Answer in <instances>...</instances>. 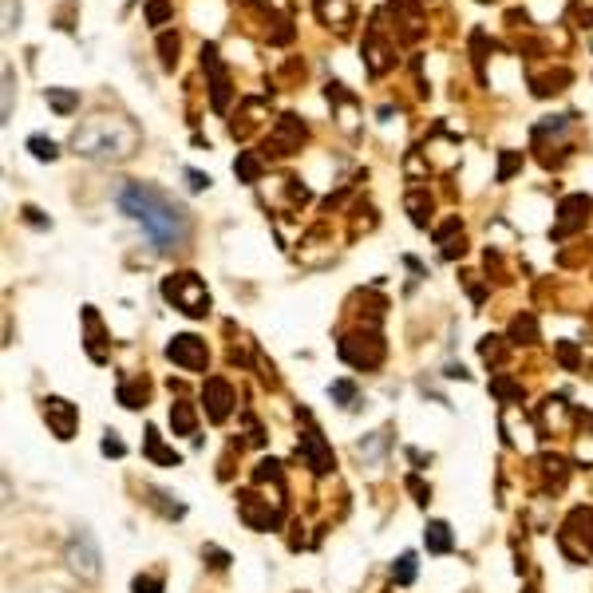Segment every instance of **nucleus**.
<instances>
[{
  "label": "nucleus",
  "mask_w": 593,
  "mask_h": 593,
  "mask_svg": "<svg viewBox=\"0 0 593 593\" xmlns=\"http://www.w3.org/2000/svg\"><path fill=\"white\" fill-rule=\"evenodd\" d=\"M119 210L127 218H134L146 230V238L155 242V249L170 254L178 249L186 238H190V218L178 202H170L167 194H158L155 186H143V182H127L119 190Z\"/></svg>",
  "instance_id": "obj_1"
},
{
  "label": "nucleus",
  "mask_w": 593,
  "mask_h": 593,
  "mask_svg": "<svg viewBox=\"0 0 593 593\" xmlns=\"http://www.w3.org/2000/svg\"><path fill=\"white\" fill-rule=\"evenodd\" d=\"M115 134H127V127L111 119H99L95 127H87V131H75V151L87 158H111V155H127V146L131 143H115Z\"/></svg>",
  "instance_id": "obj_2"
},
{
  "label": "nucleus",
  "mask_w": 593,
  "mask_h": 593,
  "mask_svg": "<svg viewBox=\"0 0 593 593\" xmlns=\"http://www.w3.org/2000/svg\"><path fill=\"white\" fill-rule=\"evenodd\" d=\"M162 293H167V301H174L186 316H206L210 313V293L194 273H170V277L162 281Z\"/></svg>",
  "instance_id": "obj_3"
},
{
  "label": "nucleus",
  "mask_w": 593,
  "mask_h": 593,
  "mask_svg": "<svg viewBox=\"0 0 593 593\" xmlns=\"http://www.w3.org/2000/svg\"><path fill=\"white\" fill-rule=\"evenodd\" d=\"M68 566L79 573V578H99V546L87 530H75L72 542H68Z\"/></svg>",
  "instance_id": "obj_4"
},
{
  "label": "nucleus",
  "mask_w": 593,
  "mask_h": 593,
  "mask_svg": "<svg viewBox=\"0 0 593 593\" xmlns=\"http://www.w3.org/2000/svg\"><path fill=\"white\" fill-rule=\"evenodd\" d=\"M202 68L210 72V91H214V111H226L230 103V75L218 60V48L214 44H202Z\"/></svg>",
  "instance_id": "obj_5"
},
{
  "label": "nucleus",
  "mask_w": 593,
  "mask_h": 593,
  "mask_svg": "<svg viewBox=\"0 0 593 593\" xmlns=\"http://www.w3.org/2000/svg\"><path fill=\"white\" fill-rule=\"evenodd\" d=\"M167 356L174 364H182V368H190V372H198V368H206V340H198V337H174L167 344Z\"/></svg>",
  "instance_id": "obj_6"
},
{
  "label": "nucleus",
  "mask_w": 593,
  "mask_h": 593,
  "mask_svg": "<svg viewBox=\"0 0 593 593\" xmlns=\"http://www.w3.org/2000/svg\"><path fill=\"white\" fill-rule=\"evenodd\" d=\"M44 419L52 424L56 439H72V436H75V419H79V412H75V403L60 400V396H48V400H44Z\"/></svg>",
  "instance_id": "obj_7"
},
{
  "label": "nucleus",
  "mask_w": 593,
  "mask_h": 593,
  "mask_svg": "<svg viewBox=\"0 0 593 593\" xmlns=\"http://www.w3.org/2000/svg\"><path fill=\"white\" fill-rule=\"evenodd\" d=\"M301 139H305V123L297 119V115H285L281 127H277V134L269 139V155H289Z\"/></svg>",
  "instance_id": "obj_8"
},
{
  "label": "nucleus",
  "mask_w": 593,
  "mask_h": 593,
  "mask_svg": "<svg viewBox=\"0 0 593 593\" xmlns=\"http://www.w3.org/2000/svg\"><path fill=\"white\" fill-rule=\"evenodd\" d=\"M585 214H590V198H581V194L578 198H566V202H562V222L554 226V238H566L573 226H581Z\"/></svg>",
  "instance_id": "obj_9"
},
{
  "label": "nucleus",
  "mask_w": 593,
  "mask_h": 593,
  "mask_svg": "<svg viewBox=\"0 0 593 593\" xmlns=\"http://www.w3.org/2000/svg\"><path fill=\"white\" fill-rule=\"evenodd\" d=\"M206 403H210V419H226L230 415V384H222V380H210L206 384Z\"/></svg>",
  "instance_id": "obj_10"
},
{
  "label": "nucleus",
  "mask_w": 593,
  "mask_h": 593,
  "mask_svg": "<svg viewBox=\"0 0 593 593\" xmlns=\"http://www.w3.org/2000/svg\"><path fill=\"white\" fill-rule=\"evenodd\" d=\"M301 443H305V455H309V463H313V471H328V467H332V455L325 451V443H321V436H316V431H309Z\"/></svg>",
  "instance_id": "obj_11"
},
{
  "label": "nucleus",
  "mask_w": 593,
  "mask_h": 593,
  "mask_svg": "<svg viewBox=\"0 0 593 593\" xmlns=\"http://www.w3.org/2000/svg\"><path fill=\"white\" fill-rule=\"evenodd\" d=\"M424 542H427L431 554H447V550H451V526H447V522H431L427 534H424Z\"/></svg>",
  "instance_id": "obj_12"
},
{
  "label": "nucleus",
  "mask_w": 593,
  "mask_h": 593,
  "mask_svg": "<svg viewBox=\"0 0 593 593\" xmlns=\"http://www.w3.org/2000/svg\"><path fill=\"white\" fill-rule=\"evenodd\" d=\"M364 52H368V68H372V75H380V72L387 68V60H384V56H387V48L380 44V40H376V32L368 36V48H364Z\"/></svg>",
  "instance_id": "obj_13"
},
{
  "label": "nucleus",
  "mask_w": 593,
  "mask_h": 593,
  "mask_svg": "<svg viewBox=\"0 0 593 593\" xmlns=\"http://www.w3.org/2000/svg\"><path fill=\"white\" fill-rule=\"evenodd\" d=\"M170 424L178 427L182 436H190V431H194V412H190V403H174V408H170Z\"/></svg>",
  "instance_id": "obj_14"
},
{
  "label": "nucleus",
  "mask_w": 593,
  "mask_h": 593,
  "mask_svg": "<svg viewBox=\"0 0 593 593\" xmlns=\"http://www.w3.org/2000/svg\"><path fill=\"white\" fill-rule=\"evenodd\" d=\"M28 151L36 158H44V162H52V158L60 155V146L52 143V139H44V134H32V139H28Z\"/></svg>",
  "instance_id": "obj_15"
},
{
  "label": "nucleus",
  "mask_w": 593,
  "mask_h": 593,
  "mask_svg": "<svg viewBox=\"0 0 593 593\" xmlns=\"http://www.w3.org/2000/svg\"><path fill=\"white\" fill-rule=\"evenodd\" d=\"M233 170H238V178H242V182H257V174H261V162H257L254 155H238Z\"/></svg>",
  "instance_id": "obj_16"
},
{
  "label": "nucleus",
  "mask_w": 593,
  "mask_h": 593,
  "mask_svg": "<svg viewBox=\"0 0 593 593\" xmlns=\"http://www.w3.org/2000/svg\"><path fill=\"white\" fill-rule=\"evenodd\" d=\"M13 99H16V75H13V68L4 63V107H0L4 119H13Z\"/></svg>",
  "instance_id": "obj_17"
},
{
  "label": "nucleus",
  "mask_w": 593,
  "mask_h": 593,
  "mask_svg": "<svg viewBox=\"0 0 593 593\" xmlns=\"http://www.w3.org/2000/svg\"><path fill=\"white\" fill-rule=\"evenodd\" d=\"M48 103H52L56 111H63V115H68V111L79 103V95H72V91H60V87H48Z\"/></svg>",
  "instance_id": "obj_18"
},
{
  "label": "nucleus",
  "mask_w": 593,
  "mask_h": 593,
  "mask_svg": "<svg viewBox=\"0 0 593 593\" xmlns=\"http://www.w3.org/2000/svg\"><path fill=\"white\" fill-rule=\"evenodd\" d=\"M158 52H162V68H174V60H178V36H158Z\"/></svg>",
  "instance_id": "obj_19"
},
{
  "label": "nucleus",
  "mask_w": 593,
  "mask_h": 593,
  "mask_svg": "<svg viewBox=\"0 0 593 593\" xmlns=\"http://www.w3.org/2000/svg\"><path fill=\"white\" fill-rule=\"evenodd\" d=\"M146 451H151L158 463H178V455H174V451H162V443H158V431H155V427L146 431Z\"/></svg>",
  "instance_id": "obj_20"
},
{
  "label": "nucleus",
  "mask_w": 593,
  "mask_h": 593,
  "mask_svg": "<svg viewBox=\"0 0 593 593\" xmlns=\"http://www.w3.org/2000/svg\"><path fill=\"white\" fill-rule=\"evenodd\" d=\"M392 573H396V581H400V585H408V581L415 578V554H403L400 562H396V569H392Z\"/></svg>",
  "instance_id": "obj_21"
},
{
  "label": "nucleus",
  "mask_w": 593,
  "mask_h": 593,
  "mask_svg": "<svg viewBox=\"0 0 593 593\" xmlns=\"http://www.w3.org/2000/svg\"><path fill=\"white\" fill-rule=\"evenodd\" d=\"M167 16H170V0H151L146 4V20L151 24H167Z\"/></svg>",
  "instance_id": "obj_22"
},
{
  "label": "nucleus",
  "mask_w": 593,
  "mask_h": 593,
  "mask_svg": "<svg viewBox=\"0 0 593 593\" xmlns=\"http://www.w3.org/2000/svg\"><path fill=\"white\" fill-rule=\"evenodd\" d=\"M20 24V0H4V28Z\"/></svg>",
  "instance_id": "obj_23"
},
{
  "label": "nucleus",
  "mask_w": 593,
  "mask_h": 593,
  "mask_svg": "<svg viewBox=\"0 0 593 593\" xmlns=\"http://www.w3.org/2000/svg\"><path fill=\"white\" fill-rule=\"evenodd\" d=\"M134 593H162V581L158 578H139L134 581Z\"/></svg>",
  "instance_id": "obj_24"
},
{
  "label": "nucleus",
  "mask_w": 593,
  "mask_h": 593,
  "mask_svg": "<svg viewBox=\"0 0 593 593\" xmlns=\"http://www.w3.org/2000/svg\"><path fill=\"white\" fill-rule=\"evenodd\" d=\"M514 167H518V155H502V167H498V178H510V174H514Z\"/></svg>",
  "instance_id": "obj_25"
},
{
  "label": "nucleus",
  "mask_w": 593,
  "mask_h": 593,
  "mask_svg": "<svg viewBox=\"0 0 593 593\" xmlns=\"http://www.w3.org/2000/svg\"><path fill=\"white\" fill-rule=\"evenodd\" d=\"M332 396H337V400H344V403H348L352 396H356V387H352V384H344V380H340V384H332Z\"/></svg>",
  "instance_id": "obj_26"
},
{
  "label": "nucleus",
  "mask_w": 593,
  "mask_h": 593,
  "mask_svg": "<svg viewBox=\"0 0 593 593\" xmlns=\"http://www.w3.org/2000/svg\"><path fill=\"white\" fill-rule=\"evenodd\" d=\"M186 178H190V186H194V190H206V186H210V178L202 174V170H186Z\"/></svg>",
  "instance_id": "obj_27"
},
{
  "label": "nucleus",
  "mask_w": 593,
  "mask_h": 593,
  "mask_svg": "<svg viewBox=\"0 0 593 593\" xmlns=\"http://www.w3.org/2000/svg\"><path fill=\"white\" fill-rule=\"evenodd\" d=\"M514 337H534V321H530V316H526V321H522V316L514 321Z\"/></svg>",
  "instance_id": "obj_28"
},
{
  "label": "nucleus",
  "mask_w": 593,
  "mask_h": 593,
  "mask_svg": "<svg viewBox=\"0 0 593 593\" xmlns=\"http://www.w3.org/2000/svg\"><path fill=\"white\" fill-rule=\"evenodd\" d=\"M123 451L127 447H123L119 439H111V431H107V439H103V455H123Z\"/></svg>",
  "instance_id": "obj_29"
},
{
  "label": "nucleus",
  "mask_w": 593,
  "mask_h": 593,
  "mask_svg": "<svg viewBox=\"0 0 593 593\" xmlns=\"http://www.w3.org/2000/svg\"><path fill=\"white\" fill-rule=\"evenodd\" d=\"M557 352H562V360H566L569 368L578 364V352H573V344H557Z\"/></svg>",
  "instance_id": "obj_30"
},
{
  "label": "nucleus",
  "mask_w": 593,
  "mask_h": 593,
  "mask_svg": "<svg viewBox=\"0 0 593 593\" xmlns=\"http://www.w3.org/2000/svg\"><path fill=\"white\" fill-rule=\"evenodd\" d=\"M206 557H214V566H226V562H230V557H226V554H222V550H214V546H210V550H206Z\"/></svg>",
  "instance_id": "obj_31"
},
{
  "label": "nucleus",
  "mask_w": 593,
  "mask_h": 593,
  "mask_svg": "<svg viewBox=\"0 0 593 593\" xmlns=\"http://www.w3.org/2000/svg\"><path fill=\"white\" fill-rule=\"evenodd\" d=\"M578 13L585 16V20H593V0H578Z\"/></svg>",
  "instance_id": "obj_32"
}]
</instances>
